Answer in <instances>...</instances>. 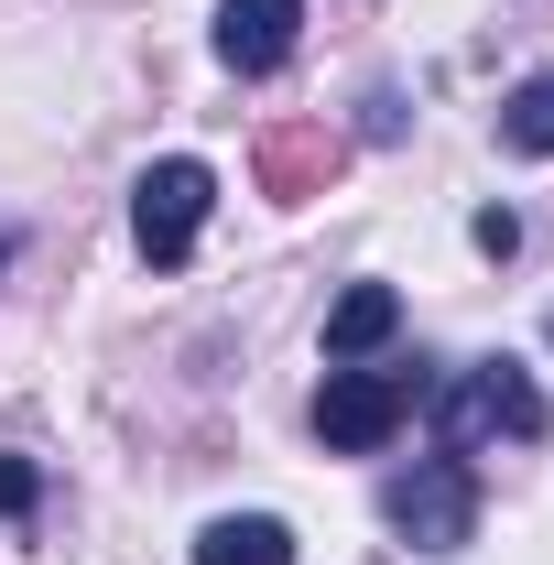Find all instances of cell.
I'll use <instances>...</instances> for the list:
<instances>
[{
  "label": "cell",
  "instance_id": "9c48e42d",
  "mask_svg": "<svg viewBox=\"0 0 554 565\" xmlns=\"http://www.w3.org/2000/svg\"><path fill=\"white\" fill-rule=\"evenodd\" d=\"M262 174H273L283 196H294V185H316V174H327V141H273V152H262Z\"/></svg>",
  "mask_w": 554,
  "mask_h": 565
},
{
  "label": "cell",
  "instance_id": "8fae6325",
  "mask_svg": "<svg viewBox=\"0 0 554 565\" xmlns=\"http://www.w3.org/2000/svg\"><path fill=\"white\" fill-rule=\"evenodd\" d=\"M33 500H44V479H33V468H22V457H0V511H11V522H22V511H33Z\"/></svg>",
  "mask_w": 554,
  "mask_h": 565
},
{
  "label": "cell",
  "instance_id": "6da1fadb",
  "mask_svg": "<svg viewBox=\"0 0 554 565\" xmlns=\"http://www.w3.org/2000/svg\"><path fill=\"white\" fill-rule=\"evenodd\" d=\"M435 435H446V457H468V446H533L544 435V392H533V370L522 359H468L446 392H435Z\"/></svg>",
  "mask_w": 554,
  "mask_h": 565
},
{
  "label": "cell",
  "instance_id": "52a82bcc",
  "mask_svg": "<svg viewBox=\"0 0 554 565\" xmlns=\"http://www.w3.org/2000/svg\"><path fill=\"white\" fill-rule=\"evenodd\" d=\"M196 565H294V533L273 511H239V522H207L196 533Z\"/></svg>",
  "mask_w": 554,
  "mask_h": 565
},
{
  "label": "cell",
  "instance_id": "3957f363",
  "mask_svg": "<svg viewBox=\"0 0 554 565\" xmlns=\"http://www.w3.org/2000/svg\"><path fill=\"white\" fill-rule=\"evenodd\" d=\"M381 511H392V533H403L414 555H457V544L479 533V479H468L457 457H424L414 479L381 490Z\"/></svg>",
  "mask_w": 554,
  "mask_h": 565
},
{
  "label": "cell",
  "instance_id": "8992f818",
  "mask_svg": "<svg viewBox=\"0 0 554 565\" xmlns=\"http://www.w3.org/2000/svg\"><path fill=\"white\" fill-rule=\"evenodd\" d=\"M392 327H403V294H392V282H348L338 294V316H327V359H370L381 349V338H392Z\"/></svg>",
  "mask_w": 554,
  "mask_h": 565
},
{
  "label": "cell",
  "instance_id": "30bf717a",
  "mask_svg": "<svg viewBox=\"0 0 554 565\" xmlns=\"http://www.w3.org/2000/svg\"><path fill=\"white\" fill-rule=\"evenodd\" d=\"M468 239H479L489 262H511V250H522V217H511V207H479V228H468Z\"/></svg>",
  "mask_w": 554,
  "mask_h": 565
},
{
  "label": "cell",
  "instance_id": "5b68a950",
  "mask_svg": "<svg viewBox=\"0 0 554 565\" xmlns=\"http://www.w3.org/2000/svg\"><path fill=\"white\" fill-rule=\"evenodd\" d=\"M305 33V0H217V55L228 76H273Z\"/></svg>",
  "mask_w": 554,
  "mask_h": 565
},
{
  "label": "cell",
  "instance_id": "7a4b0ae2",
  "mask_svg": "<svg viewBox=\"0 0 554 565\" xmlns=\"http://www.w3.org/2000/svg\"><path fill=\"white\" fill-rule=\"evenodd\" d=\"M207 207H217V174L196 163V152H174V163H152L131 185V239H141V262H185L196 250V228H207Z\"/></svg>",
  "mask_w": 554,
  "mask_h": 565
},
{
  "label": "cell",
  "instance_id": "ba28073f",
  "mask_svg": "<svg viewBox=\"0 0 554 565\" xmlns=\"http://www.w3.org/2000/svg\"><path fill=\"white\" fill-rule=\"evenodd\" d=\"M500 141H511V152H554V76H522V87L500 98Z\"/></svg>",
  "mask_w": 554,
  "mask_h": 565
},
{
  "label": "cell",
  "instance_id": "277c9868",
  "mask_svg": "<svg viewBox=\"0 0 554 565\" xmlns=\"http://www.w3.org/2000/svg\"><path fill=\"white\" fill-rule=\"evenodd\" d=\"M403 414H414V381H403V370H327V392H316V435H327L338 457L392 446Z\"/></svg>",
  "mask_w": 554,
  "mask_h": 565
}]
</instances>
